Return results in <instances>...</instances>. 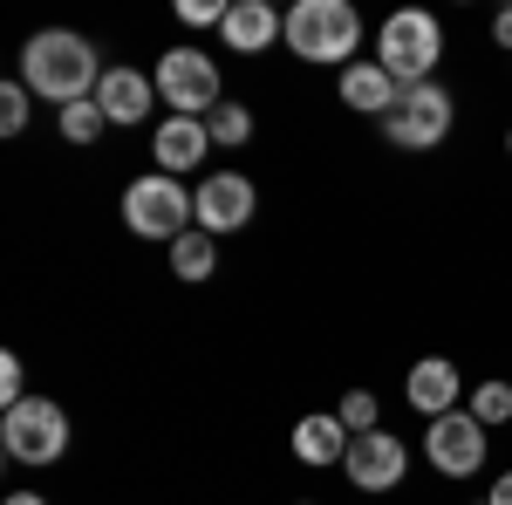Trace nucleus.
<instances>
[{"label": "nucleus", "instance_id": "5701e85b", "mask_svg": "<svg viewBox=\"0 0 512 505\" xmlns=\"http://www.w3.org/2000/svg\"><path fill=\"white\" fill-rule=\"evenodd\" d=\"M226 0H178V21H192V28H226Z\"/></svg>", "mask_w": 512, "mask_h": 505}, {"label": "nucleus", "instance_id": "ddd939ff", "mask_svg": "<svg viewBox=\"0 0 512 505\" xmlns=\"http://www.w3.org/2000/svg\"><path fill=\"white\" fill-rule=\"evenodd\" d=\"M226 48L233 55H267L280 35H287V14H274L267 0H233V14H226Z\"/></svg>", "mask_w": 512, "mask_h": 505}, {"label": "nucleus", "instance_id": "412c9836", "mask_svg": "<svg viewBox=\"0 0 512 505\" xmlns=\"http://www.w3.org/2000/svg\"><path fill=\"white\" fill-rule=\"evenodd\" d=\"M335 417H342V424H349V437H362V430H383V424H376V417H383V410H376V396H369V389H349V396H342V410H335Z\"/></svg>", "mask_w": 512, "mask_h": 505}, {"label": "nucleus", "instance_id": "b1692460", "mask_svg": "<svg viewBox=\"0 0 512 505\" xmlns=\"http://www.w3.org/2000/svg\"><path fill=\"white\" fill-rule=\"evenodd\" d=\"M0 403L14 410V403H28V376H21V362L14 355H0Z\"/></svg>", "mask_w": 512, "mask_h": 505}, {"label": "nucleus", "instance_id": "f3484780", "mask_svg": "<svg viewBox=\"0 0 512 505\" xmlns=\"http://www.w3.org/2000/svg\"><path fill=\"white\" fill-rule=\"evenodd\" d=\"M171 273H178V280H212V273H219V246H212V233H185V239H171Z\"/></svg>", "mask_w": 512, "mask_h": 505}, {"label": "nucleus", "instance_id": "4be33fe9", "mask_svg": "<svg viewBox=\"0 0 512 505\" xmlns=\"http://www.w3.org/2000/svg\"><path fill=\"white\" fill-rule=\"evenodd\" d=\"M0 130H7V137L28 130V82H7V89H0Z\"/></svg>", "mask_w": 512, "mask_h": 505}, {"label": "nucleus", "instance_id": "bb28decb", "mask_svg": "<svg viewBox=\"0 0 512 505\" xmlns=\"http://www.w3.org/2000/svg\"><path fill=\"white\" fill-rule=\"evenodd\" d=\"M7 505H48L41 492H7Z\"/></svg>", "mask_w": 512, "mask_h": 505}, {"label": "nucleus", "instance_id": "dca6fc26", "mask_svg": "<svg viewBox=\"0 0 512 505\" xmlns=\"http://www.w3.org/2000/svg\"><path fill=\"white\" fill-rule=\"evenodd\" d=\"M294 458L301 465H342L349 458V424L342 417H301L294 424Z\"/></svg>", "mask_w": 512, "mask_h": 505}, {"label": "nucleus", "instance_id": "20e7f679", "mask_svg": "<svg viewBox=\"0 0 512 505\" xmlns=\"http://www.w3.org/2000/svg\"><path fill=\"white\" fill-rule=\"evenodd\" d=\"M123 226L137 239H185L198 226V212H192V192L171 178V171H158V178H137L130 192H123Z\"/></svg>", "mask_w": 512, "mask_h": 505}, {"label": "nucleus", "instance_id": "6ab92c4d", "mask_svg": "<svg viewBox=\"0 0 512 505\" xmlns=\"http://www.w3.org/2000/svg\"><path fill=\"white\" fill-rule=\"evenodd\" d=\"M103 130H110V117H103V103H96V96L62 110V137H69V144H96Z\"/></svg>", "mask_w": 512, "mask_h": 505}, {"label": "nucleus", "instance_id": "cd10ccee", "mask_svg": "<svg viewBox=\"0 0 512 505\" xmlns=\"http://www.w3.org/2000/svg\"><path fill=\"white\" fill-rule=\"evenodd\" d=\"M506 151H512V130H506Z\"/></svg>", "mask_w": 512, "mask_h": 505}, {"label": "nucleus", "instance_id": "6e6552de", "mask_svg": "<svg viewBox=\"0 0 512 505\" xmlns=\"http://www.w3.org/2000/svg\"><path fill=\"white\" fill-rule=\"evenodd\" d=\"M485 424H478L472 410H451V417H437L431 437H424V458H431V471H444V478H472L478 465H485Z\"/></svg>", "mask_w": 512, "mask_h": 505}, {"label": "nucleus", "instance_id": "9d476101", "mask_svg": "<svg viewBox=\"0 0 512 505\" xmlns=\"http://www.w3.org/2000/svg\"><path fill=\"white\" fill-rule=\"evenodd\" d=\"M342 471L355 478V492H396L403 471H410V451H403V437H390V430H362V437H349Z\"/></svg>", "mask_w": 512, "mask_h": 505}, {"label": "nucleus", "instance_id": "f03ea898", "mask_svg": "<svg viewBox=\"0 0 512 505\" xmlns=\"http://www.w3.org/2000/svg\"><path fill=\"white\" fill-rule=\"evenodd\" d=\"M437 55H444V28H437V14H424V7H396L390 21H383V35H376V62H383L403 89L431 82Z\"/></svg>", "mask_w": 512, "mask_h": 505}, {"label": "nucleus", "instance_id": "39448f33", "mask_svg": "<svg viewBox=\"0 0 512 505\" xmlns=\"http://www.w3.org/2000/svg\"><path fill=\"white\" fill-rule=\"evenodd\" d=\"M151 82H158V103L171 117H212V110L226 103V96H219V62L198 55V48H164Z\"/></svg>", "mask_w": 512, "mask_h": 505}, {"label": "nucleus", "instance_id": "4468645a", "mask_svg": "<svg viewBox=\"0 0 512 505\" xmlns=\"http://www.w3.org/2000/svg\"><path fill=\"white\" fill-rule=\"evenodd\" d=\"M458 369H451V362H444V355H424V362H417V369H410V383H403V396H410V410H424V417H451V410H458Z\"/></svg>", "mask_w": 512, "mask_h": 505}, {"label": "nucleus", "instance_id": "f257e3e1", "mask_svg": "<svg viewBox=\"0 0 512 505\" xmlns=\"http://www.w3.org/2000/svg\"><path fill=\"white\" fill-rule=\"evenodd\" d=\"M110 76L103 62H96V41H82L76 28H41L28 48H21V82H28V96H48V103H89L96 96V82Z\"/></svg>", "mask_w": 512, "mask_h": 505}, {"label": "nucleus", "instance_id": "9b49d317", "mask_svg": "<svg viewBox=\"0 0 512 505\" xmlns=\"http://www.w3.org/2000/svg\"><path fill=\"white\" fill-rule=\"evenodd\" d=\"M342 103L362 110V117H376V123H390L396 103H403V82L369 55V62H349V69H342Z\"/></svg>", "mask_w": 512, "mask_h": 505}, {"label": "nucleus", "instance_id": "7ed1b4c3", "mask_svg": "<svg viewBox=\"0 0 512 505\" xmlns=\"http://www.w3.org/2000/svg\"><path fill=\"white\" fill-rule=\"evenodd\" d=\"M355 41H362V14H355L349 0H301L287 14V48L301 62H342L349 69Z\"/></svg>", "mask_w": 512, "mask_h": 505}, {"label": "nucleus", "instance_id": "a211bd4d", "mask_svg": "<svg viewBox=\"0 0 512 505\" xmlns=\"http://www.w3.org/2000/svg\"><path fill=\"white\" fill-rule=\"evenodd\" d=\"M465 410H472V417H478V424H485V430L512 424V383H478V389H472V403H465Z\"/></svg>", "mask_w": 512, "mask_h": 505}, {"label": "nucleus", "instance_id": "f8f14e48", "mask_svg": "<svg viewBox=\"0 0 512 505\" xmlns=\"http://www.w3.org/2000/svg\"><path fill=\"white\" fill-rule=\"evenodd\" d=\"M151 151H158V164L171 171V178H185V171H198V164H205L212 130H205V117H164L158 137H151Z\"/></svg>", "mask_w": 512, "mask_h": 505}, {"label": "nucleus", "instance_id": "0eeeda50", "mask_svg": "<svg viewBox=\"0 0 512 505\" xmlns=\"http://www.w3.org/2000/svg\"><path fill=\"white\" fill-rule=\"evenodd\" d=\"M451 117H458L451 89H444V82H417V89H403V103H396V117L383 123V137L403 144V151H437V144L451 137Z\"/></svg>", "mask_w": 512, "mask_h": 505}, {"label": "nucleus", "instance_id": "2eb2a0df", "mask_svg": "<svg viewBox=\"0 0 512 505\" xmlns=\"http://www.w3.org/2000/svg\"><path fill=\"white\" fill-rule=\"evenodd\" d=\"M151 96H158V82L144 76V69H110V76L96 82V103H103L110 123H144L151 117Z\"/></svg>", "mask_w": 512, "mask_h": 505}, {"label": "nucleus", "instance_id": "a878e982", "mask_svg": "<svg viewBox=\"0 0 512 505\" xmlns=\"http://www.w3.org/2000/svg\"><path fill=\"white\" fill-rule=\"evenodd\" d=\"M492 35H499V48H506V55H512V7H506V14H499V21H492Z\"/></svg>", "mask_w": 512, "mask_h": 505}, {"label": "nucleus", "instance_id": "1a4fd4ad", "mask_svg": "<svg viewBox=\"0 0 512 505\" xmlns=\"http://www.w3.org/2000/svg\"><path fill=\"white\" fill-rule=\"evenodd\" d=\"M253 178H239V171H205V185L192 192V212H198V233H239L246 219H253Z\"/></svg>", "mask_w": 512, "mask_h": 505}, {"label": "nucleus", "instance_id": "393cba45", "mask_svg": "<svg viewBox=\"0 0 512 505\" xmlns=\"http://www.w3.org/2000/svg\"><path fill=\"white\" fill-rule=\"evenodd\" d=\"M485 505H512V471H499V485L485 492Z\"/></svg>", "mask_w": 512, "mask_h": 505}, {"label": "nucleus", "instance_id": "aec40b11", "mask_svg": "<svg viewBox=\"0 0 512 505\" xmlns=\"http://www.w3.org/2000/svg\"><path fill=\"white\" fill-rule=\"evenodd\" d=\"M205 130H212V144H226V151H239V144L253 137V110H239V103H219V110L205 117Z\"/></svg>", "mask_w": 512, "mask_h": 505}, {"label": "nucleus", "instance_id": "423d86ee", "mask_svg": "<svg viewBox=\"0 0 512 505\" xmlns=\"http://www.w3.org/2000/svg\"><path fill=\"white\" fill-rule=\"evenodd\" d=\"M0 444H7L14 465H55L69 451V410L48 403V396H28L0 417Z\"/></svg>", "mask_w": 512, "mask_h": 505}]
</instances>
